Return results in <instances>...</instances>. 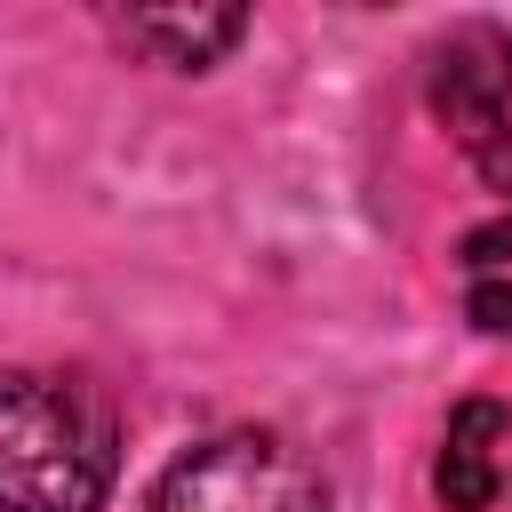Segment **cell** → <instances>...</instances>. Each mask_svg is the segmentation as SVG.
Listing matches in <instances>:
<instances>
[{
	"instance_id": "6da1fadb",
	"label": "cell",
	"mask_w": 512,
	"mask_h": 512,
	"mask_svg": "<svg viewBox=\"0 0 512 512\" xmlns=\"http://www.w3.org/2000/svg\"><path fill=\"white\" fill-rule=\"evenodd\" d=\"M112 480V400L64 368H0V512H104Z\"/></svg>"
},
{
	"instance_id": "7a4b0ae2",
	"label": "cell",
	"mask_w": 512,
	"mask_h": 512,
	"mask_svg": "<svg viewBox=\"0 0 512 512\" xmlns=\"http://www.w3.org/2000/svg\"><path fill=\"white\" fill-rule=\"evenodd\" d=\"M152 512H328V488L280 432H216L160 472Z\"/></svg>"
},
{
	"instance_id": "3957f363",
	"label": "cell",
	"mask_w": 512,
	"mask_h": 512,
	"mask_svg": "<svg viewBox=\"0 0 512 512\" xmlns=\"http://www.w3.org/2000/svg\"><path fill=\"white\" fill-rule=\"evenodd\" d=\"M432 120L448 128V144L472 160V176L488 192H512V32L496 24H456L432 48Z\"/></svg>"
},
{
	"instance_id": "277c9868",
	"label": "cell",
	"mask_w": 512,
	"mask_h": 512,
	"mask_svg": "<svg viewBox=\"0 0 512 512\" xmlns=\"http://www.w3.org/2000/svg\"><path fill=\"white\" fill-rule=\"evenodd\" d=\"M504 448H512V408L504 400H456L448 432H440V464L432 488L448 512H488L504 496Z\"/></svg>"
},
{
	"instance_id": "5b68a950",
	"label": "cell",
	"mask_w": 512,
	"mask_h": 512,
	"mask_svg": "<svg viewBox=\"0 0 512 512\" xmlns=\"http://www.w3.org/2000/svg\"><path fill=\"white\" fill-rule=\"evenodd\" d=\"M120 48L168 64V72H208L240 48L248 32V8H112L104 16Z\"/></svg>"
},
{
	"instance_id": "8992f818",
	"label": "cell",
	"mask_w": 512,
	"mask_h": 512,
	"mask_svg": "<svg viewBox=\"0 0 512 512\" xmlns=\"http://www.w3.org/2000/svg\"><path fill=\"white\" fill-rule=\"evenodd\" d=\"M456 264H464L472 280H512V208L488 216V224H472L464 248H456Z\"/></svg>"
},
{
	"instance_id": "52a82bcc",
	"label": "cell",
	"mask_w": 512,
	"mask_h": 512,
	"mask_svg": "<svg viewBox=\"0 0 512 512\" xmlns=\"http://www.w3.org/2000/svg\"><path fill=\"white\" fill-rule=\"evenodd\" d=\"M464 320L480 336H512V280H472L464 288Z\"/></svg>"
},
{
	"instance_id": "ba28073f",
	"label": "cell",
	"mask_w": 512,
	"mask_h": 512,
	"mask_svg": "<svg viewBox=\"0 0 512 512\" xmlns=\"http://www.w3.org/2000/svg\"><path fill=\"white\" fill-rule=\"evenodd\" d=\"M504 512H512V504H504Z\"/></svg>"
}]
</instances>
